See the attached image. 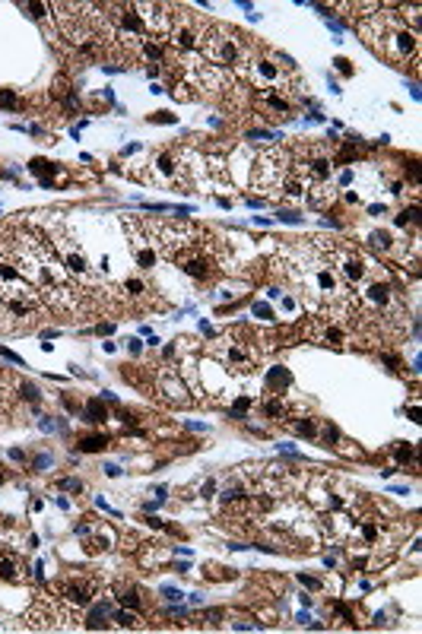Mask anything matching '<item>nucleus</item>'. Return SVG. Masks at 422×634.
Wrapping results in <instances>:
<instances>
[{
    "label": "nucleus",
    "instance_id": "obj_10",
    "mask_svg": "<svg viewBox=\"0 0 422 634\" xmlns=\"http://www.w3.org/2000/svg\"><path fill=\"white\" fill-rule=\"evenodd\" d=\"M25 577V565H23V555L16 549H7V545H0V580H10V584H19Z\"/></svg>",
    "mask_w": 422,
    "mask_h": 634
},
{
    "label": "nucleus",
    "instance_id": "obj_9",
    "mask_svg": "<svg viewBox=\"0 0 422 634\" xmlns=\"http://www.w3.org/2000/svg\"><path fill=\"white\" fill-rule=\"evenodd\" d=\"M124 229H127V235H131V254H133V260H137V267H140V270H153V264H156V247H153V241L146 238L140 219H124Z\"/></svg>",
    "mask_w": 422,
    "mask_h": 634
},
{
    "label": "nucleus",
    "instance_id": "obj_21",
    "mask_svg": "<svg viewBox=\"0 0 422 634\" xmlns=\"http://www.w3.org/2000/svg\"><path fill=\"white\" fill-rule=\"evenodd\" d=\"M25 7L32 10V16H35V19H42V16H45V7H42V3H25Z\"/></svg>",
    "mask_w": 422,
    "mask_h": 634
},
{
    "label": "nucleus",
    "instance_id": "obj_16",
    "mask_svg": "<svg viewBox=\"0 0 422 634\" xmlns=\"http://www.w3.org/2000/svg\"><path fill=\"white\" fill-rule=\"evenodd\" d=\"M83 416H86V422H105L108 419V412H105V406H102V400H89V403H86V409H83Z\"/></svg>",
    "mask_w": 422,
    "mask_h": 634
},
{
    "label": "nucleus",
    "instance_id": "obj_7",
    "mask_svg": "<svg viewBox=\"0 0 422 634\" xmlns=\"http://www.w3.org/2000/svg\"><path fill=\"white\" fill-rule=\"evenodd\" d=\"M296 105H298L296 92H276V89L254 92V108L267 117V121H282V117H292Z\"/></svg>",
    "mask_w": 422,
    "mask_h": 634
},
{
    "label": "nucleus",
    "instance_id": "obj_6",
    "mask_svg": "<svg viewBox=\"0 0 422 634\" xmlns=\"http://www.w3.org/2000/svg\"><path fill=\"white\" fill-rule=\"evenodd\" d=\"M96 590H99V580L89 574H70L58 584V600L74 606V609H86L92 600H96Z\"/></svg>",
    "mask_w": 422,
    "mask_h": 634
},
{
    "label": "nucleus",
    "instance_id": "obj_4",
    "mask_svg": "<svg viewBox=\"0 0 422 634\" xmlns=\"http://www.w3.org/2000/svg\"><path fill=\"white\" fill-rule=\"evenodd\" d=\"M207 19L200 13H190L188 7H175L172 29L166 35V48L172 58H197L203 35H207Z\"/></svg>",
    "mask_w": 422,
    "mask_h": 634
},
{
    "label": "nucleus",
    "instance_id": "obj_15",
    "mask_svg": "<svg viewBox=\"0 0 422 634\" xmlns=\"http://www.w3.org/2000/svg\"><path fill=\"white\" fill-rule=\"evenodd\" d=\"M292 429H296V435H305V438H318V422L311 419V416H298L296 422H289Z\"/></svg>",
    "mask_w": 422,
    "mask_h": 634
},
{
    "label": "nucleus",
    "instance_id": "obj_19",
    "mask_svg": "<svg viewBox=\"0 0 422 634\" xmlns=\"http://www.w3.org/2000/svg\"><path fill=\"white\" fill-rule=\"evenodd\" d=\"M60 488H67V492H80V488H83V482H80V479H64V482H58Z\"/></svg>",
    "mask_w": 422,
    "mask_h": 634
},
{
    "label": "nucleus",
    "instance_id": "obj_1",
    "mask_svg": "<svg viewBox=\"0 0 422 634\" xmlns=\"http://www.w3.org/2000/svg\"><path fill=\"white\" fill-rule=\"evenodd\" d=\"M359 32L368 41V48L378 51L390 64H410L419 60V32L413 25H406V16H400V10L378 7L375 13L359 23Z\"/></svg>",
    "mask_w": 422,
    "mask_h": 634
},
{
    "label": "nucleus",
    "instance_id": "obj_12",
    "mask_svg": "<svg viewBox=\"0 0 422 634\" xmlns=\"http://www.w3.org/2000/svg\"><path fill=\"white\" fill-rule=\"evenodd\" d=\"M115 602L118 606H131V609H143V593L137 584H118L115 587Z\"/></svg>",
    "mask_w": 422,
    "mask_h": 634
},
{
    "label": "nucleus",
    "instance_id": "obj_3",
    "mask_svg": "<svg viewBox=\"0 0 422 634\" xmlns=\"http://www.w3.org/2000/svg\"><path fill=\"white\" fill-rule=\"evenodd\" d=\"M292 178V152L282 146H270L254 159L251 168V188L267 197H282V190Z\"/></svg>",
    "mask_w": 422,
    "mask_h": 634
},
{
    "label": "nucleus",
    "instance_id": "obj_18",
    "mask_svg": "<svg viewBox=\"0 0 422 634\" xmlns=\"http://www.w3.org/2000/svg\"><path fill=\"white\" fill-rule=\"evenodd\" d=\"M251 406H254V400H251V396H241L238 403L232 406V416H245V412H248Z\"/></svg>",
    "mask_w": 422,
    "mask_h": 634
},
{
    "label": "nucleus",
    "instance_id": "obj_5",
    "mask_svg": "<svg viewBox=\"0 0 422 634\" xmlns=\"http://www.w3.org/2000/svg\"><path fill=\"white\" fill-rule=\"evenodd\" d=\"M210 352L223 365H229L235 374H251L257 365V346L251 337H245V330H232V333L216 337L210 343Z\"/></svg>",
    "mask_w": 422,
    "mask_h": 634
},
{
    "label": "nucleus",
    "instance_id": "obj_11",
    "mask_svg": "<svg viewBox=\"0 0 422 634\" xmlns=\"http://www.w3.org/2000/svg\"><path fill=\"white\" fill-rule=\"evenodd\" d=\"M159 390L166 396H172V400H181V403H188V390H184V384L178 381V371H162V378H159Z\"/></svg>",
    "mask_w": 422,
    "mask_h": 634
},
{
    "label": "nucleus",
    "instance_id": "obj_20",
    "mask_svg": "<svg viewBox=\"0 0 422 634\" xmlns=\"http://www.w3.org/2000/svg\"><path fill=\"white\" fill-rule=\"evenodd\" d=\"M397 460H400V463L413 460V447H397Z\"/></svg>",
    "mask_w": 422,
    "mask_h": 634
},
{
    "label": "nucleus",
    "instance_id": "obj_22",
    "mask_svg": "<svg viewBox=\"0 0 422 634\" xmlns=\"http://www.w3.org/2000/svg\"><path fill=\"white\" fill-rule=\"evenodd\" d=\"M0 105H16V95L13 92H0Z\"/></svg>",
    "mask_w": 422,
    "mask_h": 634
},
{
    "label": "nucleus",
    "instance_id": "obj_8",
    "mask_svg": "<svg viewBox=\"0 0 422 634\" xmlns=\"http://www.w3.org/2000/svg\"><path fill=\"white\" fill-rule=\"evenodd\" d=\"M149 174H153V181H159V184H184L178 149H159L156 156L149 159Z\"/></svg>",
    "mask_w": 422,
    "mask_h": 634
},
{
    "label": "nucleus",
    "instance_id": "obj_13",
    "mask_svg": "<svg viewBox=\"0 0 422 634\" xmlns=\"http://www.w3.org/2000/svg\"><path fill=\"white\" fill-rule=\"evenodd\" d=\"M264 416L274 422H289V406H286V400H280V394H276L274 400H264Z\"/></svg>",
    "mask_w": 422,
    "mask_h": 634
},
{
    "label": "nucleus",
    "instance_id": "obj_23",
    "mask_svg": "<svg viewBox=\"0 0 422 634\" xmlns=\"http://www.w3.org/2000/svg\"><path fill=\"white\" fill-rule=\"evenodd\" d=\"M48 463H51V457H38V460H35V470H45Z\"/></svg>",
    "mask_w": 422,
    "mask_h": 634
},
{
    "label": "nucleus",
    "instance_id": "obj_17",
    "mask_svg": "<svg viewBox=\"0 0 422 634\" xmlns=\"http://www.w3.org/2000/svg\"><path fill=\"white\" fill-rule=\"evenodd\" d=\"M105 447V438L102 435H92V438H83L80 441V451H102Z\"/></svg>",
    "mask_w": 422,
    "mask_h": 634
},
{
    "label": "nucleus",
    "instance_id": "obj_14",
    "mask_svg": "<svg viewBox=\"0 0 422 634\" xmlns=\"http://www.w3.org/2000/svg\"><path fill=\"white\" fill-rule=\"evenodd\" d=\"M372 247L378 251V254H394V251H397V245H394V238H390V231H372Z\"/></svg>",
    "mask_w": 422,
    "mask_h": 634
},
{
    "label": "nucleus",
    "instance_id": "obj_2",
    "mask_svg": "<svg viewBox=\"0 0 422 634\" xmlns=\"http://www.w3.org/2000/svg\"><path fill=\"white\" fill-rule=\"evenodd\" d=\"M254 51H257V45L251 38H245V32H238L235 25L210 23L197 58L203 64L216 67V70H225V73H232L241 80L251 64V58H254Z\"/></svg>",
    "mask_w": 422,
    "mask_h": 634
}]
</instances>
